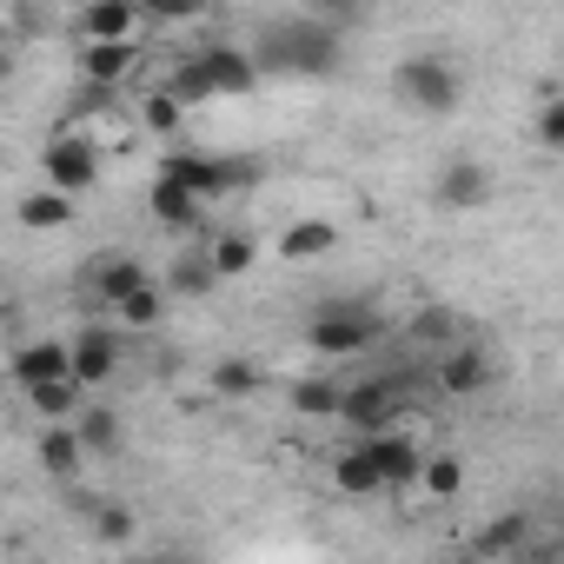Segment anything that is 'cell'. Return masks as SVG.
I'll use <instances>...</instances> for the list:
<instances>
[{
    "label": "cell",
    "mask_w": 564,
    "mask_h": 564,
    "mask_svg": "<svg viewBox=\"0 0 564 564\" xmlns=\"http://www.w3.org/2000/svg\"><path fill=\"white\" fill-rule=\"evenodd\" d=\"M518 538H524V518H518V511H511V518H498V524H491V531H485V538H478V551H511V544H518Z\"/></svg>",
    "instance_id": "obj_31"
},
{
    "label": "cell",
    "mask_w": 564,
    "mask_h": 564,
    "mask_svg": "<svg viewBox=\"0 0 564 564\" xmlns=\"http://www.w3.org/2000/svg\"><path fill=\"white\" fill-rule=\"evenodd\" d=\"M206 259H213L219 279H239V272L252 265V239H246V232H219V239L206 246Z\"/></svg>",
    "instance_id": "obj_21"
},
{
    "label": "cell",
    "mask_w": 564,
    "mask_h": 564,
    "mask_svg": "<svg viewBox=\"0 0 564 564\" xmlns=\"http://www.w3.org/2000/svg\"><path fill=\"white\" fill-rule=\"evenodd\" d=\"M326 252H333V226L326 219H300V226H286V239H279V259H293V265L326 259Z\"/></svg>",
    "instance_id": "obj_14"
},
{
    "label": "cell",
    "mask_w": 564,
    "mask_h": 564,
    "mask_svg": "<svg viewBox=\"0 0 564 564\" xmlns=\"http://www.w3.org/2000/svg\"><path fill=\"white\" fill-rule=\"evenodd\" d=\"M366 458H372L379 485H412V478H425V458H419V445H412L405 432H379V438H366Z\"/></svg>",
    "instance_id": "obj_9"
},
{
    "label": "cell",
    "mask_w": 564,
    "mask_h": 564,
    "mask_svg": "<svg viewBox=\"0 0 564 564\" xmlns=\"http://www.w3.org/2000/svg\"><path fill=\"white\" fill-rule=\"evenodd\" d=\"M399 100L419 107V113H452L458 107V74L438 61V54H412L399 67Z\"/></svg>",
    "instance_id": "obj_4"
},
{
    "label": "cell",
    "mask_w": 564,
    "mask_h": 564,
    "mask_svg": "<svg viewBox=\"0 0 564 564\" xmlns=\"http://www.w3.org/2000/svg\"><path fill=\"white\" fill-rule=\"evenodd\" d=\"M94 293L120 313L133 293H147V265H140L133 252H107V259H94Z\"/></svg>",
    "instance_id": "obj_10"
},
{
    "label": "cell",
    "mask_w": 564,
    "mask_h": 564,
    "mask_svg": "<svg viewBox=\"0 0 564 564\" xmlns=\"http://www.w3.org/2000/svg\"><path fill=\"white\" fill-rule=\"evenodd\" d=\"M14 379H21V392L67 386V379H74V346H54V339H41V346H21V352H14Z\"/></svg>",
    "instance_id": "obj_8"
},
{
    "label": "cell",
    "mask_w": 564,
    "mask_h": 564,
    "mask_svg": "<svg viewBox=\"0 0 564 564\" xmlns=\"http://www.w3.org/2000/svg\"><path fill=\"white\" fill-rule=\"evenodd\" d=\"M160 313H166V293H160V286H147V293H133V300L120 306V319H127V326H140V333H147V326H160Z\"/></svg>",
    "instance_id": "obj_25"
},
{
    "label": "cell",
    "mask_w": 564,
    "mask_h": 564,
    "mask_svg": "<svg viewBox=\"0 0 564 564\" xmlns=\"http://www.w3.org/2000/svg\"><path fill=\"white\" fill-rule=\"evenodd\" d=\"M485 379H491V366H485V352H471V346H465V352H452V359L438 366V386H445V392H458V399H465V392H478Z\"/></svg>",
    "instance_id": "obj_18"
},
{
    "label": "cell",
    "mask_w": 564,
    "mask_h": 564,
    "mask_svg": "<svg viewBox=\"0 0 564 564\" xmlns=\"http://www.w3.org/2000/svg\"><path fill=\"white\" fill-rule=\"evenodd\" d=\"M306 339L326 359H352V352H366L379 339V313H366V306H326V313H313Z\"/></svg>",
    "instance_id": "obj_3"
},
{
    "label": "cell",
    "mask_w": 564,
    "mask_h": 564,
    "mask_svg": "<svg viewBox=\"0 0 564 564\" xmlns=\"http://www.w3.org/2000/svg\"><path fill=\"white\" fill-rule=\"evenodd\" d=\"M67 219H74V199H67V193H54V186L21 199V226H34V232H47V226H67Z\"/></svg>",
    "instance_id": "obj_19"
},
{
    "label": "cell",
    "mask_w": 564,
    "mask_h": 564,
    "mask_svg": "<svg viewBox=\"0 0 564 564\" xmlns=\"http://www.w3.org/2000/svg\"><path fill=\"white\" fill-rule=\"evenodd\" d=\"M485 193H491V173H485L478 160H452V166L438 173V199H445V206H478Z\"/></svg>",
    "instance_id": "obj_13"
},
{
    "label": "cell",
    "mask_w": 564,
    "mask_h": 564,
    "mask_svg": "<svg viewBox=\"0 0 564 564\" xmlns=\"http://www.w3.org/2000/svg\"><path fill=\"white\" fill-rule=\"evenodd\" d=\"M333 61H339V41H333V28H319V21H279V28L265 34V67L333 74Z\"/></svg>",
    "instance_id": "obj_2"
},
{
    "label": "cell",
    "mask_w": 564,
    "mask_h": 564,
    "mask_svg": "<svg viewBox=\"0 0 564 564\" xmlns=\"http://www.w3.org/2000/svg\"><path fill=\"white\" fill-rule=\"evenodd\" d=\"M113 366H120V346H113V333H107V326H87V333L74 339V386H100Z\"/></svg>",
    "instance_id": "obj_11"
},
{
    "label": "cell",
    "mask_w": 564,
    "mask_h": 564,
    "mask_svg": "<svg viewBox=\"0 0 564 564\" xmlns=\"http://www.w3.org/2000/svg\"><path fill=\"white\" fill-rule=\"evenodd\" d=\"M80 452H87V438H80L74 425H54V432L41 438V465H47L54 478H74V471H80Z\"/></svg>",
    "instance_id": "obj_16"
},
{
    "label": "cell",
    "mask_w": 564,
    "mask_h": 564,
    "mask_svg": "<svg viewBox=\"0 0 564 564\" xmlns=\"http://www.w3.org/2000/svg\"><path fill=\"white\" fill-rule=\"evenodd\" d=\"M252 80H259L252 54H239V47H199V54H186L173 67L166 94L173 100H213V94H246Z\"/></svg>",
    "instance_id": "obj_1"
},
{
    "label": "cell",
    "mask_w": 564,
    "mask_h": 564,
    "mask_svg": "<svg viewBox=\"0 0 564 564\" xmlns=\"http://www.w3.org/2000/svg\"><path fill=\"white\" fill-rule=\"evenodd\" d=\"M94 524H100V538H107V544H127V538H133V511H127V505H100V518H94Z\"/></svg>",
    "instance_id": "obj_29"
},
{
    "label": "cell",
    "mask_w": 564,
    "mask_h": 564,
    "mask_svg": "<svg viewBox=\"0 0 564 564\" xmlns=\"http://www.w3.org/2000/svg\"><path fill=\"white\" fill-rule=\"evenodd\" d=\"M538 133H544L551 147H564V100H551V107H544V120H538Z\"/></svg>",
    "instance_id": "obj_32"
},
{
    "label": "cell",
    "mask_w": 564,
    "mask_h": 564,
    "mask_svg": "<svg viewBox=\"0 0 564 564\" xmlns=\"http://www.w3.org/2000/svg\"><path fill=\"white\" fill-rule=\"evenodd\" d=\"M41 166H47V186L74 199V193H87V186L100 180V147H94V140H80V133H61V140H47Z\"/></svg>",
    "instance_id": "obj_5"
},
{
    "label": "cell",
    "mask_w": 564,
    "mask_h": 564,
    "mask_svg": "<svg viewBox=\"0 0 564 564\" xmlns=\"http://www.w3.org/2000/svg\"><path fill=\"white\" fill-rule=\"evenodd\" d=\"M28 399H34L47 419H67V412H74V379H67V386H41V392H28Z\"/></svg>",
    "instance_id": "obj_30"
},
{
    "label": "cell",
    "mask_w": 564,
    "mask_h": 564,
    "mask_svg": "<svg viewBox=\"0 0 564 564\" xmlns=\"http://www.w3.org/2000/svg\"><path fill=\"white\" fill-rule=\"evenodd\" d=\"M160 180H180L186 193H199V199H219V193H232L239 180H246V166L239 160H213V153H166V166H160Z\"/></svg>",
    "instance_id": "obj_6"
},
{
    "label": "cell",
    "mask_w": 564,
    "mask_h": 564,
    "mask_svg": "<svg viewBox=\"0 0 564 564\" xmlns=\"http://www.w3.org/2000/svg\"><path fill=\"white\" fill-rule=\"evenodd\" d=\"M333 478H339V491H352V498L386 491V485H379V471H372V458H366V445H359V452H346V458L333 465Z\"/></svg>",
    "instance_id": "obj_22"
},
{
    "label": "cell",
    "mask_w": 564,
    "mask_h": 564,
    "mask_svg": "<svg viewBox=\"0 0 564 564\" xmlns=\"http://www.w3.org/2000/svg\"><path fill=\"white\" fill-rule=\"evenodd\" d=\"M458 485H465V465L458 458H425V491L432 498H458Z\"/></svg>",
    "instance_id": "obj_26"
},
{
    "label": "cell",
    "mask_w": 564,
    "mask_h": 564,
    "mask_svg": "<svg viewBox=\"0 0 564 564\" xmlns=\"http://www.w3.org/2000/svg\"><path fill=\"white\" fill-rule=\"evenodd\" d=\"M140 127H147V133H173V127H180V100H173V94H153V100L140 107Z\"/></svg>",
    "instance_id": "obj_27"
},
{
    "label": "cell",
    "mask_w": 564,
    "mask_h": 564,
    "mask_svg": "<svg viewBox=\"0 0 564 564\" xmlns=\"http://www.w3.org/2000/svg\"><path fill=\"white\" fill-rule=\"evenodd\" d=\"M80 438H87V452H113V438H120L113 432V412H87L80 419Z\"/></svg>",
    "instance_id": "obj_28"
},
{
    "label": "cell",
    "mask_w": 564,
    "mask_h": 564,
    "mask_svg": "<svg viewBox=\"0 0 564 564\" xmlns=\"http://www.w3.org/2000/svg\"><path fill=\"white\" fill-rule=\"evenodd\" d=\"M213 279H219V272H213V259H180V265H173V279H166V286L193 300V293H206V286H213Z\"/></svg>",
    "instance_id": "obj_24"
},
{
    "label": "cell",
    "mask_w": 564,
    "mask_h": 564,
    "mask_svg": "<svg viewBox=\"0 0 564 564\" xmlns=\"http://www.w3.org/2000/svg\"><path fill=\"white\" fill-rule=\"evenodd\" d=\"M213 386H219L226 399H246V392H259V366H252V359H219V366H213Z\"/></svg>",
    "instance_id": "obj_23"
},
{
    "label": "cell",
    "mask_w": 564,
    "mask_h": 564,
    "mask_svg": "<svg viewBox=\"0 0 564 564\" xmlns=\"http://www.w3.org/2000/svg\"><path fill=\"white\" fill-rule=\"evenodd\" d=\"M339 405H346V392H339L333 379H300V386H293V412H300V419H333Z\"/></svg>",
    "instance_id": "obj_20"
},
{
    "label": "cell",
    "mask_w": 564,
    "mask_h": 564,
    "mask_svg": "<svg viewBox=\"0 0 564 564\" xmlns=\"http://www.w3.org/2000/svg\"><path fill=\"white\" fill-rule=\"evenodd\" d=\"M133 54H140L133 41H120V47H87V54H80V74H87L94 87H113V80L133 67Z\"/></svg>",
    "instance_id": "obj_17"
},
{
    "label": "cell",
    "mask_w": 564,
    "mask_h": 564,
    "mask_svg": "<svg viewBox=\"0 0 564 564\" xmlns=\"http://www.w3.org/2000/svg\"><path fill=\"white\" fill-rule=\"evenodd\" d=\"M133 8H127V0H94V8L80 14V28H87V47H120L127 34H133Z\"/></svg>",
    "instance_id": "obj_12"
},
{
    "label": "cell",
    "mask_w": 564,
    "mask_h": 564,
    "mask_svg": "<svg viewBox=\"0 0 564 564\" xmlns=\"http://www.w3.org/2000/svg\"><path fill=\"white\" fill-rule=\"evenodd\" d=\"M199 193H186L180 180H153V213H160V226H193L199 219Z\"/></svg>",
    "instance_id": "obj_15"
},
{
    "label": "cell",
    "mask_w": 564,
    "mask_h": 564,
    "mask_svg": "<svg viewBox=\"0 0 564 564\" xmlns=\"http://www.w3.org/2000/svg\"><path fill=\"white\" fill-rule=\"evenodd\" d=\"M392 412H399V386H392V379H366V386H352L346 405H339V419L359 425L366 438H379V432L392 425Z\"/></svg>",
    "instance_id": "obj_7"
}]
</instances>
